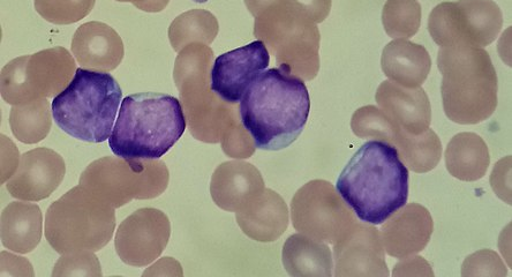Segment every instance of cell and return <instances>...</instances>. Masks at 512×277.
<instances>
[{"label": "cell", "mask_w": 512, "mask_h": 277, "mask_svg": "<svg viewBox=\"0 0 512 277\" xmlns=\"http://www.w3.org/2000/svg\"><path fill=\"white\" fill-rule=\"evenodd\" d=\"M240 121L255 147L278 152L303 133L311 111L304 80L284 67L263 71L240 101Z\"/></svg>", "instance_id": "1"}, {"label": "cell", "mask_w": 512, "mask_h": 277, "mask_svg": "<svg viewBox=\"0 0 512 277\" xmlns=\"http://www.w3.org/2000/svg\"><path fill=\"white\" fill-rule=\"evenodd\" d=\"M336 187L361 221L379 226L408 202L409 170L394 146L367 141L346 164Z\"/></svg>", "instance_id": "2"}, {"label": "cell", "mask_w": 512, "mask_h": 277, "mask_svg": "<svg viewBox=\"0 0 512 277\" xmlns=\"http://www.w3.org/2000/svg\"><path fill=\"white\" fill-rule=\"evenodd\" d=\"M186 130L184 108L168 94L127 96L109 138L112 153L126 160H158Z\"/></svg>", "instance_id": "3"}, {"label": "cell", "mask_w": 512, "mask_h": 277, "mask_svg": "<svg viewBox=\"0 0 512 277\" xmlns=\"http://www.w3.org/2000/svg\"><path fill=\"white\" fill-rule=\"evenodd\" d=\"M443 109L451 122L476 125L487 121L498 107V74L488 52L469 46L440 47Z\"/></svg>", "instance_id": "4"}, {"label": "cell", "mask_w": 512, "mask_h": 277, "mask_svg": "<svg viewBox=\"0 0 512 277\" xmlns=\"http://www.w3.org/2000/svg\"><path fill=\"white\" fill-rule=\"evenodd\" d=\"M254 18V35L276 57L278 67L310 81L320 69V32L316 22L293 0H245Z\"/></svg>", "instance_id": "5"}, {"label": "cell", "mask_w": 512, "mask_h": 277, "mask_svg": "<svg viewBox=\"0 0 512 277\" xmlns=\"http://www.w3.org/2000/svg\"><path fill=\"white\" fill-rule=\"evenodd\" d=\"M123 91L107 72L78 69L71 84L52 102V117L74 139L102 144L109 140Z\"/></svg>", "instance_id": "6"}, {"label": "cell", "mask_w": 512, "mask_h": 277, "mask_svg": "<svg viewBox=\"0 0 512 277\" xmlns=\"http://www.w3.org/2000/svg\"><path fill=\"white\" fill-rule=\"evenodd\" d=\"M115 229V207L81 185L52 202L45 215V237L59 254L99 252Z\"/></svg>", "instance_id": "7"}, {"label": "cell", "mask_w": 512, "mask_h": 277, "mask_svg": "<svg viewBox=\"0 0 512 277\" xmlns=\"http://www.w3.org/2000/svg\"><path fill=\"white\" fill-rule=\"evenodd\" d=\"M213 59L212 49L192 43L180 51L173 71L191 133L206 142L220 141L237 122L235 110L231 108L235 104L224 102L210 92Z\"/></svg>", "instance_id": "8"}, {"label": "cell", "mask_w": 512, "mask_h": 277, "mask_svg": "<svg viewBox=\"0 0 512 277\" xmlns=\"http://www.w3.org/2000/svg\"><path fill=\"white\" fill-rule=\"evenodd\" d=\"M169 172L156 160H126L102 157L82 172L79 185L87 187L112 207L120 208L132 199H152L167 189Z\"/></svg>", "instance_id": "9"}, {"label": "cell", "mask_w": 512, "mask_h": 277, "mask_svg": "<svg viewBox=\"0 0 512 277\" xmlns=\"http://www.w3.org/2000/svg\"><path fill=\"white\" fill-rule=\"evenodd\" d=\"M77 70L70 51L63 47L15 58L2 70L3 100L11 106H19L51 99L71 84Z\"/></svg>", "instance_id": "10"}, {"label": "cell", "mask_w": 512, "mask_h": 277, "mask_svg": "<svg viewBox=\"0 0 512 277\" xmlns=\"http://www.w3.org/2000/svg\"><path fill=\"white\" fill-rule=\"evenodd\" d=\"M503 26L500 6L493 0L444 2L429 14L428 31L440 47L485 48L499 36Z\"/></svg>", "instance_id": "11"}, {"label": "cell", "mask_w": 512, "mask_h": 277, "mask_svg": "<svg viewBox=\"0 0 512 277\" xmlns=\"http://www.w3.org/2000/svg\"><path fill=\"white\" fill-rule=\"evenodd\" d=\"M293 226L316 241L336 243L355 224V216L333 185L313 181L292 200Z\"/></svg>", "instance_id": "12"}, {"label": "cell", "mask_w": 512, "mask_h": 277, "mask_svg": "<svg viewBox=\"0 0 512 277\" xmlns=\"http://www.w3.org/2000/svg\"><path fill=\"white\" fill-rule=\"evenodd\" d=\"M169 237L167 215L153 208L139 209L120 224L115 239L116 251L126 265L147 266L161 256Z\"/></svg>", "instance_id": "13"}, {"label": "cell", "mask_w": 512, "mask_h": 277, "mask_svg": "<svg viewBox=\"0 0 512 277\" xmlns=\"http://www.w3.org/2000/svg\"><path fill=\"white\" fill-rule=\"evenodd\" d=\"M269 63V51L262 41L229 51L216 58L210 87L224 102L238 104L253 80L266 71Z\"/></svg>", "instance_id": "14"}, {"label": "cell", "mask_w": 512, "mask_h": 277, "mask_svg": "<svg viewBox=\"0 0 512 277\" xmlns=\"http://www.w3.org/2000/svg\"><path fill=\"white\" fill-rule=\"evenodd\" d=\"M66 174L63 156L49 148H35L20 157V163L6 183L15 199L41 201L51 197Z\"/></svg>", "instance_id": "15"}, {"label": "cell", "mask_w": 512, "mask_h": 277, "mask_svg": "<svg viewBox=\"0 0 512 277\" xmlns=\"http://www.w3.org/2000/svg\"><path fill=\"white\" fill-rule=\"evenodd\" d=\"M336 276H388L379 231L364 224L351 228L335 246Z\"/></svg>", "instance_id": "16"}, {"label": "cell", "mask_w": 512, "mask_h": 277, "mask_svg": "<svg viewBox=\"0 0 512 277\" xmlns=\"http://www.w3.org/2000/svg\"><path fill=\"white\" fill-rule=\"evenodd\" d=\"M433 230L431 213L424 206L412 202L383 224L381 241L390 257L405 259L425 250Z\"/></svg>", "instance_id": "17"}, {"label": "cell", "mask_w": 512, "mask_h": 277, "mask_svg": "<svg viewBox=\"0 0 512 277\" xmlns=\"http://www.w3.org/2000/svg\"><path fill=\"white\" fill-rule=\"evenodd\" d=\"M72 54L82 69L111 72L123 61L124 43L114 28L104 22L90 21L75 32Z\"/></svg>", "instance_id": "18"}, {"label": "cell", "mask_w": 512, "mask_h": 277, "mask_svg": "<svg viewBox=\"0 0 512 277\" xmlns=\"http://www.w3.org/2000/svg\"><path fill=\"white\" fill-rule=\"evenodd\" d=\"M381 110L399 129L420 134L429 129L432 107L423 88H408L383 81L375 96Z\"/></svg>", "instance_id": "19"}, {"label": "cell", "mask_w": 512, "mask_h": 277, "mask_svg": "<svg viewBox=\"0 0 512 277\" xmlns=\"http://www.w3.org/2000/svg\"><path fill=\"white\" fill-rule=\"evenodd\" d=\"M263 179L250 163L227 162L218 167L213 176V199L217 206L230 212H242L261 196Z\"/></svg>", "instance_id": "20"}, {"label": "cell", "mask_w": 512, "mask_h": 277, "mask_svg": "<svg viewBox=\"0 0 512 277\" xmlns=\"http://www.w3.org/2000/svg\"><path fill=\"white\" fill-rule=\"evenodd\" d=\"M381 65L391 81L404 87L416 88L425 84L431 72L432 59L420 44L398 39L383 49Z\"/></svg>", "instance_id": "21"}, {"label": "cell", "mask_w": 512, "mask_h": 277, "mask_svg": "<svg viewBox=\"0 0 512 277\" xmlns=\"http://www.w3.org/2000/svg\"><path fill=\"white\" fill-rule=\"evenodd\" d=\"M237 221L247 236L258 242L276 241L288 227V208L277 193L266 190L244 211Z\"/></svg>", "instance_id": "22"}, {"label": "cell", "mask_w": 512, "mask_h": 277, "mask_svg": "<svg viewBox=\"0 0 512 277\" xmlns=\"http://www.w3.org/2000/svg\"><path fill=\"white\" fill-rule=\"evenodd\" d=\"M43 235L41 208L14 201L2 212V244L7 250L27 254L39 246Z\"/></svg>", "instance_id": "23"}, {"label": "cell", "mask_w": 512, "mask_h": 277, "mask_svg": "<svg viewBox=\"0 0 512 277\" xmlns=\"http://www.w3.org/2000/svg\"><path fill=\"white\" fill-rule=\"evenodd\" d=\"M491 164L488 146L476 133L463 132L450 140L446 149V166L451 176L463 182L484 178Z\"/></svg>", "instance_id": "24"}, {"label": "cell", "mask_w": 512, "mask_h": 277, "mask_svg": "<svg viewBox=\"0 0 512 277\" xmlns=\"http://www.w3.org/2000/svg\"><path fill=\"white\" fill-rule=\"evenodd\" d=\"M283 264L293 276H331L333 260L327 245L306 236L293 235L283 249Z\"/></svg>", "instance_id": "25"}, {"label": "cell", "mask_w": 512, "mask_h": 277, "mask_svg": "<svg viewBox=\"0 0 512 277\" xmlns=\"http://www.w3.org/2000/svg\"><path fill=\"white\" fill-rule=\"evenodd\" d=\"M394 147L405 167L417 174H425V172L434 170L441 161V140L438 134L431 129L420 134L401 130Z\"/></svg>", "instance_id": "26"}, {"label": "cell", "mask_w": 512, "mask_h": 277, "mask_svg": "<svg viewBox=\"0 0 512 277\" xmlns=\"http://www.w3.org/2000/svg\"><path fill=\"white\" fill-rule=\"evenodd\" d=\"M52 125V107L48 99L13 106L10 126L13 136L27 145L39 144L48 137Z\"/></svg>", "instance_id": "27"}, {"label": "cell", "mask_w": 512, "mask_h": 277, "mask_svg": "<svg viewBox=\"0 0 512 277\" xmlns=\"http://www.w3.org/2000/svg\"><path fill=\"white\" fill-rule=\"evenodd\" d=\"M218 22L214 14L205 10H192L172 22L169 29L171 46L182 51L193 42L213 43L218 34Z\"/></svg>", "instance_id": "28"}, {"label": "cell", "mask_w": 512, "mask_h": 277, "mask_svg": "<svg viewBox=\"0 0 512 277\" xmlns=\"http://www.w3.org/2000/svg\"><path fill=\"white\" fill-rule=\"evenodd\" d=\"M384 31L391 39H410L421 25V6L418 0H388L383 7Z\"/></svg>", "instance_id": "29"}, {"label": "cell", "mask_w": 512, "mask_h": 277, "mask_svg": "<svg viewBox=\"0 0 512 277\" xmlns=\"http://www.w3.org/2000/svg\"><path fill=\"white\" fill-rule=\"evenodd\" d=\"M352 130L360 138H374L394 145L401 129L374 106L360 108L352 117Z\"/></svg>", "instance_id": "30"}, {"label": "cell", "mask_w": 512, "mask_h": 277, "mask_svg": "<svg viewBox=\"0 0 512 277\" xmlns=\"http://www.w3.org/2000/svg\"><path fill=\"white\" fill-rule=\"evenodd\" d=\"M96 0H34L35 10L54 25H73L93 11Z\"/></svg>", "instance_id": "31"}, {"label": "cell", "mask_w": 512, "mask_h": 277, "mask_svg": "<svg viewBox=\"0 0 512 277\" xmlns=\"http://www.w3.org/2000/svg\"><path fill=\"white\" fill-rule=\"evenodd\" d=\"M52 276H102L101 264L94 252L62 254Z\"/></svg>", "instance_id": "32"}, {"label": "cell", "mask_w": 512, "mask_h": 277, "mask_svg": "<svg viewBox=\"0 0 512 277\" xmlns=\"http://www.w3.org/2000/svg\"><path fill=\"white\" fill-rule=\"evenodd\" d=\"M462 275L506 276L507 269L498 253L491 250H483L466 258Z\"/></svg>", "instance_id": "33"}, {"label": "cell", "mask_w": 512, "mask_h": 277, "mask_svg": "<svg viewBox=\"0 0 512 277\" xmlns=\"http://www.w3.org/2000/svg\"><path fill=\"white\" fill-rule=\"evenodd\" d=\"M511 167V156L501 160L496 164L492 174V186L498 196L511 204L510 193L506 190V186L510 190V174L506 177V170Z\"/></svg>", "instance_id": "34"}, {"label": "cell", "mask_w": 512, "mask_h": 277, "mask_svg": "<svg viewBox=\"0 0 512 277\" xmlns=\"http://www.w3.org/2000/svg\"><path fill=\"white\" fill-rule=\"evenodd\" d=\"M34 276L30 262L11 253L2 252V276Z\"/></svg>", "instance_id": "35"}, {"label": "cell", "mask_w": 512, "mask_h": 277, "mask_svg": "<svg viewBox=\"0 0 512 277\" xmlns=\"http://www.w3.org/2000/svg\"><path fill=\"white\" fill-rule=\"evenodd\" d=\"M403 275H427L433 276L432 267L429 266L428 262L421 257L405 258L404 261L399 262L394 269V276Z\"/></svg>", "instance_id": "36"}, {"label": "cell", "mask_w": 512, "mask_h": 277, "mask_svg": "<svg viewBox=\"0 0 512 277\" xmlns=\"http://www.w3.org/2000/svg\"><path fill=\"white\" fill-rule=\"evenodd\" d=\"M116 2L131 3L141 11L158 13L168 6L170 0H116Z\"/></svg>", "instance_id": "37"}]
</instances>
